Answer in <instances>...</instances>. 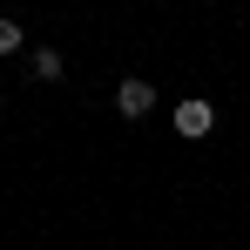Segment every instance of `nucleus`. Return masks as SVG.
I'll return each mask as SVG.
<instances>
[{
  "label": "nucleus",
  "mask_w": 250,
  "mask_h": 250,
  "mask_svg": "<svg viewBox=\"0 0 250 250\" xmlns=\"http://www.w3.org/2000/svg\"><path fill=\"white\" fill-rule=\"evenodd\" d=\"M14 47H21V27H14V21H0V54H14Z\"/></svg>",
  "instance_id": "4"
},
{
  "label": "nucleus",
  "mask_w": 250,
  "mask_h": 250,
  "mask_svg": "<svg viewBox=\"0 0 250 250\" xmlns=\"http://www.w3.org/2000/svg\"><path fill=\"white\" fill-rule=\"evenodd\" d=\"M209 122H216V108H209L203 95H189V102L176 108V128H183V135H209Z\"/></svg>",
  "instance_id": "2"
},
{
  "label": "nucleus",
  "mask_w": 250,
  "mask_h": 250,
  "mask_svg": "<svg viewBox=\"0 0 250 250\" xmlns=\"http://www.w3.org/2000/svg\"><path fill=\"white\" fill-rule=\"evenodd\" d=\"M115 108H122L128 122H142V115L156 108V88H149V82H122V88H115Z\"/></svg>",
  "instance_id": "1"
},
{
  "label": "nucleus",
  "mask_w": 250,
  "mask_h": 250,
  "mask_svg": "<svg viewBox=\"0 0 250 250\" xmlns=\"http://www.w3.org/2000/svg\"><path fill=\"white\" fill-rule=\"evenodd\" d=\"M27 68H34V75H41V82H61V54H54V47H41V54H34V61H27Z\"/></svg>",
  "instance_id": "3"
}]
</instances>
